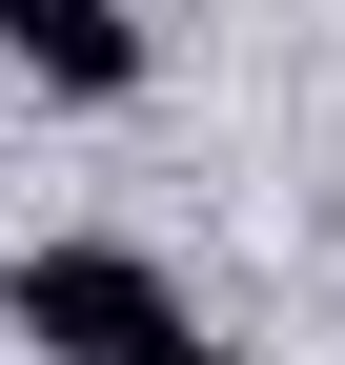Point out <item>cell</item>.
Wrapping results in <instances>:
<instances>
[{"mask_svg":"<svg viewBox=\"0 0 345 365\" xmlns=\"http://www.w3.org/2000/svg\"><path fill=\"white\" fill-rule=\"evenodd\" d=\"M21 345L41 365H163L183 345V284L143 244H21Z\"/></svg>","mask_w":345,"mask_h":365,"instance_id":"1","label":"cell"},{"mask_svg":"<svg viewBox=\"0 0 345 365\" xmlns=\"http://www.w3.org/2000/svg\"><path fill=\"white\" fill-rule=\"evenodd\" d=\"M0 61L61 81V102H122V81H143V21H122V0H0Z\"/></svg>","mask_w":345,"mask_h":365,"instance_id":"2","label":"cell"},{"mask_svg":"<svg viewBox=\"0 0 345 365\" xmlns=\"http://www.w3.org/2000/svg\"><path fill=\"white\" fill-rule=\"evenodd\" d=\"M163 365H244V345H203V325H183V345H163Z\"/></svg>","mask_w":345,"mask_h":365,"instance_id":"3","label":"cell"}]
</instances>
